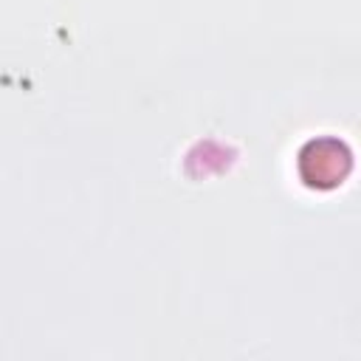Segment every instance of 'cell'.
<instances>
[{"label": "cell", "instance_id": "6da1fadb", "mask_svg": "<svg viewBox=\"0 0 361 361\" xmlns=\"http://www.w3.org/2000/svg\"><path fill=\"white\" fill-rule=\"evenodd\" d=\"M302 155H310V158H319V164L313 161V169H305L302 178L307 183H316V186H333V183H341V178L350 172V149L344 147V141L338 138H319V141H310Z\"/></svg>", "mask_w": 361, "mask_h": 361}]
</instances>
